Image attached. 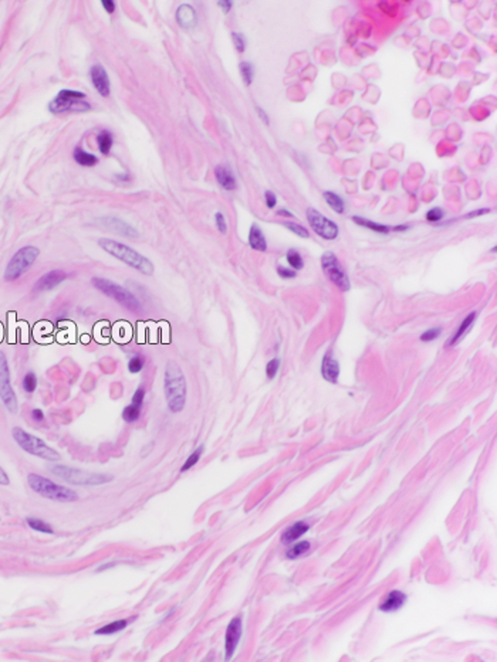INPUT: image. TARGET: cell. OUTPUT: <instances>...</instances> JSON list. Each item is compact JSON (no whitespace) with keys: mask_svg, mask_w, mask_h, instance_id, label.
<instances>
[{"mask_svg":"<svg viewBox=\"0 0 497 662\" xmlns=\"http://www.w3.org/2000/svg\"><path fill=\"white\" fill-rule=\"evenodd\" d=\"M311 547V543L309 540H303V542H298L296 545H293L291 547H288L286 552L287 559H290V560H296L298 557H301L303 554H306V553L310 550Z\"/></svg>","mask_w":497,"mask_h":662,"instance_id":"484cf974","label":"cell"},{"mask_svg":"<svg viewBox=\"0 0 497 662\" xmlns=\"http://www.w3.org/2000/svg\"><path fill=\"white\" fill-rule=\"evenodd\" d=\"M0 399L10 413L17 411V399L10 383V370L6 355L0 352Z\"/></svg>","mask_w":497,"mask_h":662,"instance_id":"9c48e42d","label":"cell"},{"mask_svg":"<svg viewBox=\"0 0 497 662\" xmlns=\"http://www.w3.org/2000/svg\"><path fill=\"white\" fill-rule=\"evenodd\" d=\"M97 224L105 230H110L112 233L120 234L126 238H138L139 237L135 227H132L129 223H126L123 219H118V217H101L97 221Z\"/></svg>","mask_w":497,"mask_h":662,"instance_id":"4fadbf2b","label":"cell"},{"mask_svg":"<svg viewBox=\"0 0 497 662\" xmlns=\"http://www.w3.org/2000/svg\"><path fill=\"white\" fill-rule=\"evenodd\" d=\"M286 258L287 262H288L290 267H291V270H301V268H303L304 262H303V257L300 256L298 251H296V250H288Z\"/></svg>","mask_w":497,"mask_h":662,"instance_id":"1f68e13d","label":"cell"},{"mask_svg":"<svg viewBox=\"0 0 497 662\" xmlns=\"http://www.w3.org/2000/svg\"><path fill=\"white\" fill-rule=\"evenodd\" d=\"M486 213H490V210L489 209H483V210H474L472 213H469L466 217H474V216H482V214H486Z\"/></svg>","mask_w":497,"mask_h":662,"instance_id":"681fc988","label":"cell"},{"mask_svg":"<svg viewBox=\"0 0 497 662\" xmlns=\"http://www.w3.org/2000/svg\"><path fill=\"white\" fill-rule=\"evenodd\" d=\"M112 144H114V135H112L110 131L102 129L98 135H97V145H98L99 152H101L102 155H105V156L110 155Z\"/></svg>","mask_w":497,"mask_h":662,"instance_id":"cb8c5ba5","label":"cell"},{"mask_svg":"<svg viewBox=\"0 0 497 662\" xmlns=\"http://www.w3.org/2000/svg\"><path fill=\"white\" fill-rule=\"evenodd\" d=\"M101 4H102L104 10L108 14H112V13L115 12V1L114 0H101Z\"/></svg>","mask_w":497,"mask_h":662,"instance_id":"f6af8a7d","label":"cell"},{"mask_svg":"<svg viewBox=\"0 0 497 662\" xmlns=\"http://www.w3.org/2000/svg\"><path fill=\"white\" fill-rule=\"evenodd\" d=\"M215 221H216V227H217V230H219L220 233L224 234L227 231L226 219H224V216L222 213H216V214H215Z\"/></svg>","mask_w":497,"mask_h":662,"instance_id":"b9f144b4","label":"cell"},{"mask_svg":"<svg viewBox=\"0 0 497 662\" xmlns=\"http://www.w3.org/2000/svg\"><path fill=\"white\" fill-rule=\"evenodd\" d=\"M98 245L110 256L115 257L117 259L123 261L128 267L139 271L144 275H152L154 274V264L149 261L148 258L144 257L142 254H139L134 248L128 247L124 243L110 240V238H101L98 240Z\"/></svg>","mask_w":497,"mask_h":662,"instance_id":"7a4b0ae2","label":"cell"},{"mask_svg":"<svg viewBox=\"0 0 497 662\" xmlns=\"http://www.w3.org/2000/svg\"><path fill=\"white\" fill-rule=\"evenodd\" d=\"M256 110H257V112H259V115H260L261 119H263V121H264V123H266V125H269V118H267V115H266V112H264V111L261 110V108H259V107H257V108H256Z\"/></svg>","mask_w":497,"mask_h":662,"instance_id":"f907efd6","label":"cell"},{"mask_svg":"<svg viewBox=\"0 0 497 662\" xmlns=\"http://www.w3.org/2000/svg\"><path fill=\"white\" fill-rule=\"evenodd\" d=\"M38 254H40V251L34 245H26L23 248H20L9 261V264L4 270V280L14 281L17 278H20L26 271H29V268L34 264Z\"/></svg>","mask_w":497,"mask_h":662,"instance_id":"ba28073f","label":"cell"},{"mask_svg":"<svg viewBox=\"0 0 497 662\" xmlns=\"http://www.w3.org/2000/svg\"><path fill=\"white\" fill-rule=\"evenodd\" d=\"M73 156H74V160L80 166H88L90 168V166H95L98 163V158L95 155L88 153L86 150H83L81 147H75Z\"/></svg>","mask_w":497,"mask_h":662,"instance_id":"d4e9b609","label":"cell"},{"mask_svg":"<svg viewBox=\"0 0 497 662\" xmlns=\"http://www.w3.org/2000/svg\"><path fill=\"white\" fill-rule=\"evenodd\" d=\"M215 176H216L217 183L220 184V187H223L224 190H235L237 187L236 177H235V174L230 171L229 166L219 165L215 169Z\"/></svg>","mask_w":497,"mask_h":662,"instance_id":"ac0fdd59","label":"cell"},{"mask_svg":"<svg viewBox=\"0 0 497 662\" xmlns=\"http://www.w3.org/2000/svg\"><path fill=\"white\" fill-rule=\"evenodd\" d=\"M86 94L74 89H62L57 97L49 104V111L54 115L65 112H86L91 110V105L84 101Z\"/></svg>","mask_w":497,"mask_h":662,"instance_id":"52a82bcc","label":"cell"},{"mask_svg":"<svg viewBox=\"0 0 497 662\" xmlns=\"http://www.w3.org/2000/svg\"><path fill=\"white\" fill-rule=\"evenodd\" d=\"M176 22H178V25L181 26V27H184V29H190V27H193V26L196 25V22H198L196 12L193 10L192 6L182 4L176 10Z\"/></svg>","mask_w":497,"mask_h":662,"instance_id":"d6986e66","label":"cell"},{"mask_svg":"<svg viewBox=\"0 0 497 662\" xmlns=\"http://www.w3.org/2000/svg\"><path fill=\"white\" fill-rule=\"evenodd\" d=\"M321 374L327 381L337 383L340 377V363L331 352H327L321 363Z\"/></svg>","mask_w":497,"mask_h":662,"instance_id":"e0dca14e","label":"cell"},{"mask_svg":"<svg viewBox=\"0 0 497 662\" xmlns=\"http://www.w3.org/2000/svg\"><path fill=\"white\" fill-rule=\"evenodd\" d=\"M202 454H203V445H200L198 447L193 453L190 454L189 457H187V460L185 461V464L182 465L181 468V472H186L187 469H190L193 465H196L199 462V460H200V457H202Z\"/></svg>","mask_w":497,"mask_h":662,"instance_id":"4dcf8cb0","label":"cell"},{"mask_svg":"<svg viewBox=\"0 0 497 662\" xmlns=\"http://www.w3.org/2000/svg\"><path fill=\"white\" fill-rule=\"evenodd\" d=\"M139 417H141V407H137V405L128 404L123 411V418L125 423H129V424L137 423Z\"/></svg>","mask_w":497,"mask_h":662,"instance_id":"f546056e","label":"cell"},{"mask_svg":"<svg viewBox=\"0 0 497 662\" xmlns=\"http://www.w3.org/2000/svg\"><path fill=\"white\" fill-rule=\"evenodd\" d=\"M27 482L30 485V488L34 490L36 493L51 499V501H59V502H73L78 498V495L74 490L68 489L65 487H62L50 479L44 478L37 474H30L27 477Z\"/></svg>","mask_w":497,"mask_h":662,"instance_id":"3957f363","label":"cell"},{"mask_svg":"<svg viewBox=\"0 0 497 662\" xmlns=\"http://www.w3.org/2000/svg\"><path fill=\"white\" fill-rule=\"evenodd\" d=\"M406 229H408V226H397L394 230H395V231H405Z\"/></svg>","mask_w":497,"mask_h":662,"instance_id":"db71d44e","label":"cell"},{"mask_svg":"<svg viewBox=\"0 0 497 662\" xmlns=\"http://www.w3.org/2000/svg\"><path fill=\"white\" fill-rule=\"evenodd\" d=\"M144 400H145V389H144V387H138L137 390H135V393H134V396H132L131 404L137 405V407H141V408H142Z\"/></svg>","mask_w":497,"mask_h":662,"instance_id":"f35d334b","label":"cell"},{"mask_svg":"<svg viewBox=\"0 0 497 662\" xmlns=\"http://www.w3.org/2000/svg\"><path fill=\"white\" fill-rule=\"evenodd\" d=\"M310 529V525L307 523V522H303V520H300V522H296V523H293L291 526H288L283 532V535H281V542L283 543H293V542H296L297 539H300L307 530Z\"/></svg>","mask_w":497,"mask_h":662,"instance_id":"ffe728a7","label":"cell"},{"mask_svg":"<svg viewBox=\"0 0 497 662\" xmlns=\"http://www.w3.org/2000/svg\"><path fill=\"white\" fill-rule=\"evenodd\" d=\"M440 332H442L440 328L428 329V331H425L422 335H421V341H422V342H432V341H435V339H437V338L440 336Z\"/></svg>","mask_w":497,"mask_h":662,"instance_id":"8d00e7d4","label":"cell"},{"mask_svg":"<svg viewBox=\"0 0 497 662\" xmlns=\"http://www.w3.org/2000/svg\"><path fill=\"white\" fill-rule=\"evenodd\" d=\"M114 566H115V563L104 564V566H101V567H99L98 572H102V570H105V569H111V567H114Z\"/></svg>","mask_w":497,"mask_h":662,"instance_id":"f5cc1de1","label":"cell"},{"mask_svg":"<svg viewBox=\"0 0 497 662\" xmlns=\"http://www.w3.org/2000/svg\"><path fill=\"white\" fill-rule=\"evenodd\" d=\"M442 219H443V211H442V209H439V207H435V209L429 210V211H428V214H426V220L432 221V223L440 221Z\"/></svg>","mask_w":497,"mask_h":662,"instance_id":"60d3db41","label":"cell"},{"mask_svg":"<svg viewBox=\"0 0 497 662\" xmlns=\"http://www.w3.org/2000/svg\"><path fill=\"white\" fill-rule=\"evenodd\" d=\"M67 278V274L62 270H53L44 274L41 278H38L36 285H34V291L36 292H44L50 291L53 288H56L57 285H60L64 280Z\"/></svg>","mask_w":497,"mask_h":662,"instance_id":"9a60e30c","label":"cell"},{"mask_svg":"<svg viewBox=\"0 0 497 662\" xmlns=\"http://www.w3.org/2000/svg\"><path fill=\"white\" fill-rule=\"evenodd\" d=\"M474 319H476V312H472L470 315H467L466 318L462 320V323H460V326L458 328V331L455 332V335L449 339V342H447V346H453V345H456L459 342L460 339L467 333V331L470 329V326L473 325V322H474Z\"/></svg>","mask_w":497,"mask_h":662,"instance_id":"7402d4cb","label":"cell"},{"mask_svg":"<svg viewBox=\"0 0 497 662\" xmlns=\"http://www.w3.org/2000/svg\"><path fill=\"white\" fill-rule=\"evenodd\" d=\"M307 220L311 229L325 240H334L338 235V226L315 209L307 210Z\"/></svg>","mask_w":497,"mask_h":662,"instance_id":"8fae6325","label":"cell"},{"mask_svg":"<svg viewBox=\"0 0 497 662\" xmlns=\"http://www.w3.org/2000/svg\"><path fill=\"white\" fill-rule=\"evenodd\" d=\"M50 472L54 474L56 477H60L64 481L74 484V485H102V484H108L111 482L112 477L108 474H98V472H88L83 471L78 468H71L67 465H51L50 466Z\"/></svg>","mask_w":497,"mask_h":662,"instance_id":"277c9868","label":"cell"},{"mask_svg":"<svg viewBox=\"0 0 497 662\" xmlns=\"http://www.w3.org/2000/svg\"><path fill=\"white\" fill-rule=\"evenodd\" d=\"M36 387H37V377H36V374H34L33 372L26 373V376L23 377V389H25V392L33 393L36 390Z\"/></svg>","mask_w":497,"mask_h":662,"instance_id":"836d02e7","label":"cell"},{"mask_svg":"<svg viewBox=\"0 0 497 662\" xmlns=\"http://www.w3.org/2000/svg\"><path fill=\"white\" fill-rule=\"evenodd\" d=\"M217 4L223 9L224 13H227L230 12V9H232V6H233V1H232V0H219Z\"/></svg>","mask_w":497,"mask_h":662,"instance_id":"bcb514c9","label":"cell"},{"mask_svg":"<svg viewBox=\"0 0 497 662\" xmlns=\"http://www.w3.org/2000/svg\"><path fill=\"white\" fill-rule=\"evenodd\" d=\"M9 482H10V479H9V475L3 471V468L0 466V485H9Z\"/></svg>","mask_w":497,"mask_h":662,"instance_id":"c3c4849f","label":"cell"},{"mask_svg":"<svg viewBox=\"0 0 497 662\" xmlns=\"http://www.w3.org/2000/svg\"><path fill=\"white\" fill-rule=\"evenodd\" d=\"M91 284L94 285L95 289H98L99 292L112 298L120 305H123L125 309H128L131 312H139L142 309V305L138 301L137 296L131 291H128L126 288L118 285L117 282L105 280V278H93Z\"/></svg>","mask_w":497,"mask_h":662,"instance_id":"5b68a950","label":"cell"},{"mask_svg":"<svg viewBox=\"0 0 497 662\" xmlns=\"http://www.w3.org/2000/svg\"><path fill=\"white\" fill-rule=\"evenodd\" d=\"M31 417H33L34 421H38V423H40V421L44 420V413H43L40 408H34V410L31 411Z\"/></svg>","mask_w":497,"mask_h":662,"instance_id":"7dc6e473","label":"cell"},{"mask_svg":"<svg viewBox=\"0 0 497 662\" xmlns=\"http://www.w3.org/2000/svg\"><path fill=\"white\" fill-rule=\"evenodd\" d=\"M232 38H233V43H235V47L239 53H243L245 49H246V40H245V37L243 34H240V33H232Z\"/></svg>","mask_w":497,"mask_h":662,"instance_id":"ab89813d","label":"cell"},{"mask_svg":"<svg viewBox=\"0 0 497 662\" xmlns=\"http://www.w3.org/2000/svg\"><path fill=\"white\" fill-rule=\"evenodd\" d=\"M239 68H240V74H242V78H243V81H245V84L246 86H250L251 84V81H253V65L250 64V62H240V65H239Z\"/></svg>","mask_w":497,"mask_h":662,"instance_id":"d6a6232c","label":"cell"},{"mask_svg":"<svg viewBox=\"0 0 497 662\" xmlns=\"http://www.w3.org/2000/svg\"><path fill=\"white\" fill-rule=\"evenodd\" d=\"M90 78L94 88L98 91L101 97H108L111 92V86H110V78L108 74L105 71V68L101 64H94L90 68Z\"/></svg>","mask_w":497,"mask_h":662,"instance_id":"5bb4252c","label":"cell"},{"mask_svg":"<svg viewBox=\"0 0 497 662\" xmlns=\"http://www.w3.org/2000/svg\"><path fill=\"white\" fill-rule=\"evenodd\" d=\"M321 267L325 275L328 277V280L336 285L337 288H340L341 291H348L349 289V281H348L347 274L341 268V264L338 261V258L333 253H324L321 257Z\"/></svg>","mask_w":497,"mask_h":662,"instance_id":"30bf717a","label":"cell"},{"mask_svg":"<svg viewBox=\"0 0 497 662\" xmlns=\"http://www.w3.org/2000/svg\"><path fill=\"white\" fill-rule=\"evenodd\" d=\"M352 220L355 221L358 226H362V227H365V229H368V230H373L375 233H379V234H388L391 231V229L388 227V226H384V224H378V223H373L371 220H367V219H362L360 216H354L352 217Z\"/></svg>","mask_w":497,"mask_h":662,"instance_id":"4316f807","label":"cell"},{"mask_svg":"<svg viewBox=\"0 0 497 662\" xmlns=\"http://www.w3.org/2000/svg\"><path fill=\"white\" fill-rule=\"evenodd\" d=\"M128 623H129V620H126V618L112 621L110 624H105L104 627L95 630V635H112V634H117V633L125 630L128 627Z\"/></svg>","mask_w":497,"mask_h":662,"instance_id":"603a6c76","label":"cell"},{"mask_svg":"<svg viewBox=\"0 0 497 662\" xmlns=\"http://www.w3.org/2000/svg\"><path fill=\"white\" fill-rule=\"evenodd\" d=\"M163 389L168 408L172 413L182 411L186 403V380L181 366L174 360L166 363Z\"/></svg>","mask_w":497,"mask_h":662,"instance_id":"6da1fadb","label":"cell"},{"mask_svg":"<svg viewBox=\"0 0 497 662\" xmlns=\"http://www.w3.org/2000/svg\"><path fill=\"white\" fill-rule=\"evenodd\" d=\"M248 244H250V247H251L253 250L260 251V253H264V251L267 250L266 237H264V234H263L261 229L257 226V224H251V227H250V231H248Z\"/></svg>","mask_w":497,"mask_h":662,"instance_id":"44dd1931","label":"cell"},{"mask_svg":"<svg viewBox=\"0 0 497 662\" xmlns=\"http://www.w3.org/2000/svg\"><path fill=\"white\" fill-rule=\"evenodd\" d=\"M26 522H27V525L31 527V529H34V530H37V532L47 533V535H53V533H54L53 527L50 526L47 522L41 520V519H37V518H27Z\"/></svg>","mask_w":497,"mask_h":662,"instance_id":"f1b7e54d","label":"cell"},{"mask_svg":"<svg viewBox=\"0 0 497 662\" xmlns=\"http://www.w3.org/2000/svg\"><path fill=\"white\" fill-rule=\"evenodd\" d=\"M144 365H145L144 357L141 355H134L128 362V370L131 373H139L144 369Z\"/></svg>","mask_w":497,"mask_h":662,"instance_id":"e575fe53","label":"cell"},{"mask_svg":"<svg viewBox=\"0 0 497 662\" xmlns=\"http://www.w3.org/2000/svg\"><path fill=\"white\" fill-rule=\"evenodd\" d=\"M277 274H279L281 278H288V280H290V278H294V277L297 275L294 270H288V268H284V267H281V265L277 267Z\"/></svg>","mask_w":497,"mask_h":662,"instance_id":"ee69618b","label":"cell"},{"mask_svg":"<svg viewBox=\"0 0 497 662\" xmlns=\"http://www.w3.org/2000/svg\"><path fill=\"white\" fill-rule=\"evenodd\" d=\"M264 199H266V204H267L269 209L276 207V204H277V197H276V195H274L273 192L267 190V192L264 193Z\"/></svg>","mask_w":497,"mask_h":662,"instance_id":"7bdbcfd3","label":"cell"},{"mask_svg":"<svg viewBox=\"0 0 497 662\" xmlns=\"http://www.w3.org/2000/svg\"><path fill=\"white\" fill-rule=\"evenodd\" d=\"M277 214H279V216H286V217H290V219L293 217V214H291L290 211H287V210H283V209L279 210V211H277Z\"/></svg>","mask_w":497,"mask_h":662,"instance_id":"816d5d0a","label":"cell"},{"mask_svg":"<svg viewBox=\"0 0 497 662\" xmlns=\"http://www.w3.org/2000/svg\"><path fill=\"white\" fill-rule=\"evenodd\" d=\"M14 441L19 444V447L22 450H25L26 453L36 455L38 458L47 460V461H59L60 460V454L56 450H53L49 447L43 440H40L36 435L29 434L20 427H14L12 431Z\"/></svg>","mask_w":497,"mask_h":662,"instance_id":"8992f818","label":"cell"},{"mask_svg":"<svg viewBox=\"0 0 497 662\" xmlns=\"http://www.w3.org/2000/svg\"><path fill=\"white\" fill-rule=\"evenodd\" d=\"M286 224L287 229H290V231H293L294 234H297L300 237H303V238H309V230H306L303 226H300V224H296V223H290V221H287L284 223Z\"/></svg>","mask_w":497,"mask_h":662,"instance_id":"d590c367","label":"cell"},{"mask_svg":"<svg viewBox=\"0 0 497 662\" xmlns=\"http://www.w3.org/2000/svg\"><path fill=\"white\" fill-rule=\"evenodd\" d=\"M405 601H406V594L405 593H402L399 590H392L386 596L385 600L379 604V610L382 613H395V611L401 610L404 607Z\"/></svg>","mask_w":497,"mask_h":662,"instance_id":"2e32d148","label":"cell"},{"mask_svg":"<svg viewBox=\"0 0 497 662\" xmlns=\"http://www.w3.org/2000/svg\"><path fill=\"white\" fill-rule=\"evenodd\" d=\"M242 631H243V620L242 615L235 617L226 630V637H224V650H226V660H230L235 655L239 641L242 638Z\"/></svg>","mask_w":497,"mask_h":662,"instance_id":"7c38bea8","label":"cell"},{"mask_svg":"<svg viewBox=\"0 0 497 662\" xmlns=\"http://www.w3.org/2000/svg\"><path fill=\"white\" fill-rule=\"evenodd\" d=\"M279 369H280V360H279V359L270 360V362L267 363V366H266V374H267V377H269V379L276 377Z\"/></svg>","mask_w":497,"mask_h":662,"instance_id":"74e56055","label":"cell"},{"mask_svg":"<svg viewBox=\"0 0 497 662\" xmlns=\"http://www.w3.org/2000/svg\"><path fill=\"white\" fill-rule=\"evenodd\" d=\"M324 200L327 201V204H330V207L334 210V211H337V213H344V210H345L344 200L338 196L337 193H334V192H325V193H324Z\"/></svg>","mask_w":497,"mask_h":662,"instance_id":"83f0119b","label":"cell"}]
</instances>
